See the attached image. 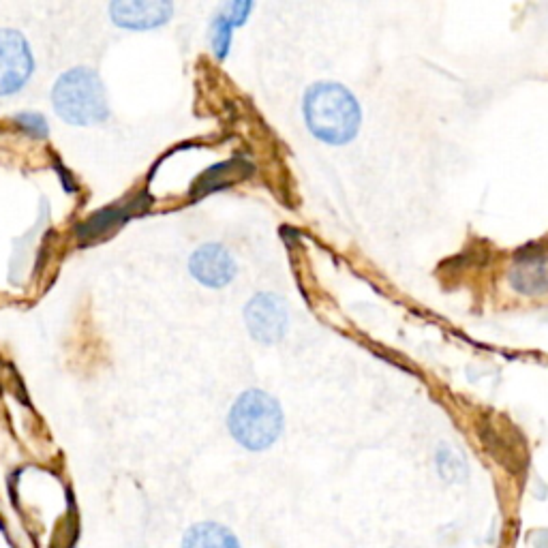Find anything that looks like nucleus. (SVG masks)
<instances>
[{"instance_id": "obj_1", "label": "nucleus", "mask_w": 548, "mask_h": 548, "mask_svg": "<svg viewBox=\"0 0 548 548\" xmlns=\"http://www.w3.org/2000/svg\"><path fill=\"white\" fill-rule=\"evenodd\" d=\"M304 120L317 140L343 146L356 137L362 112L356 97L345 86L319 82L304 95Z\"/></svg>"}, {"instance_id": "obj_6", "label": "nucleus", "mask_w": 548, "mask_h": 548, "mask_svg": "<svg viewBox=\"0 0 548 548\" xmlns=\"http://www.w3.org/2000/svg\"><path fill=\"white\" fill-rule=\"evenodd\" d=\"M189 272L197 283L210 289L230 285L236 277V262L232 253L217 242H208L197 249L189 260Z\"/></svg>"}, {"instance_id": "obj_10", "label": "nucleus", "mask_w": 548, "mask_h": 548, "mask_svg": "<svg viewBox=\"0 0 548 548\" xmlns=\"http://www.w3.org/2000/svg\"><path fill=\"white\" fill-rule=\"evenodd\" d=\"M232 30L234 26L227 22L223 15L219 13L215 22H212V33H210V43H212V52L217 54L219 60H223L227 56V52H230V45H232Z\"/></svg>"}, {"instance_id": "obj_8", "label": "nucleus", "mask_w": 548, "mask_h": 548, "mask_svg": "<svg viewBox=\"0 0 548 548\" xmlns=\"http://www.w3.org/2000/svg\"><path fill=\"white\" fill-rule=\"evenodd\" d=\"M510 285L519 294L538 296L548 292V255L542 251H525L510 268Z\"/></svg>"}, {"instance_id": "obj_13", "label": "nucleus", "mask_w": 548, "mask_h": 548, "mask_svg": "<svg viewBox=\"0 0 548 548\" xmlns=\"http://www.w3.org/2000/svg\"><path fill=\"white\" fill-rule=\"evenodd\" d=\"M251 9H253V3H227L221 7V15L236 28L247 22Z\"/></svg>"}, {"instance_id": "obj_2", "label": "nucleus", "mask_w": 548, "mask_h": 548, "mask_svg": "<svg viewBox=\"0 0 548 548\" xmlns=\"http://www.w3.org/2000/svg\"><path fill=\"white\" fill-rule=\"evenodd\" d=\"M54 112L73 127L101 125L110 116L108 93L97 71L75 67L65 71L52 88Z\"/></svg>"}, {"instance_id": "obj_3", "label": "nucleus", "mask_w": 548, "mask_h": 548, "mask_svg": "<svg viewBox=\"0 0 548 548\" xmlns=\"http://www.w3.org/2000/svg\"><path fill=\"white\" fill-rule=\"evenodd\" d=\"M227 426L242 448L262 452L283 433V411L264 390H247L232 405Z\"/></svg>"}, {"instance_id": "obj_5", "label": "nucleus", "mask_w": 548, "mask_h": 548, "mask_svg": "<svg viewBox=\"0 0 548 548\" xmlns=\"http://www.w3.org/2000/svg\"><path fill=\"white\" fill-rule=\"evenodd\" d=\"M245 322L251 337L260 343L272 345L285 337L289 324L287 304L277 294H257L245 307Z\"/></svg>"}, {"instance_id": "obj_9", "label": "nucleus", "mask_w": 548, "mask_h": 548, "mask_svg": "<svg viewBox=\"0 0 548 548\" xmlns=\"http://www.w3.org/2000/svg\"><path fill=\"white\" fill-rule=\"evenodd\" d=\"M182 548H240V544L232 531L219 523H197L182 538Z\"/></svg>"}, {"instance_id": "obj_7", "label": "nucleus", "mask_w": 548, "mask_h": 548, "mask_svg": "<svg viewBox=\"0 0 548 548\" xmlns=\"http://www.w3.org/2000/svg\"><path fill=\"white\" fill-rule=\"evenodd\" d=\"M174 5L167 0H116L110 5V18L127 30H152L170 22Z\"/></svg>"}, {"instance_id": "obj_12", "label": "nucleus", "mask_w": 548, "mask_h": 548, "mask_svg": "<svg viewBox=\"0 0 548 548\" xmlns=\"http://www.w3.org/2000/svg\"><path fill=\"white\" fill-rule=\"evenodd\" d=\"M15 123H18V127H22L30 137H37V140L48 137V123H45V118L41 114H35V112L18 114L15 116Z\"/></svg>"}, {"instance_id": "obj_11", "label": "nucleus", "mask_w": 548, "mask_h": 548, "mask_svg": "<svg viewBox=\"0 0 548 548\" xmlns=\"http://www.w3.org/2000/svg\"><path fill=\"white\" fill-rule=\"evenodd\" d=\"M118 221H123V212L116 210V208H110L105 212H97L93 219L86 221L84 227H82V232L86 236H99L103 230H108V227H112Z\"/></svg>"}, {"instance_id": "obj_4", "label": "nucleus", "mask_w": 548, "mask_h": 548, "mask_svg": "<svg viewBox=\"0 0 548 548\" xmlns=\"http://www.w3.org/2000/svg\"><path fill=\"white\" fill-rule=\"evenodd\" d=\"M35 71L33 50L13 28H0V97H11L26 86Z\"/></svg>"}]
</instances>
